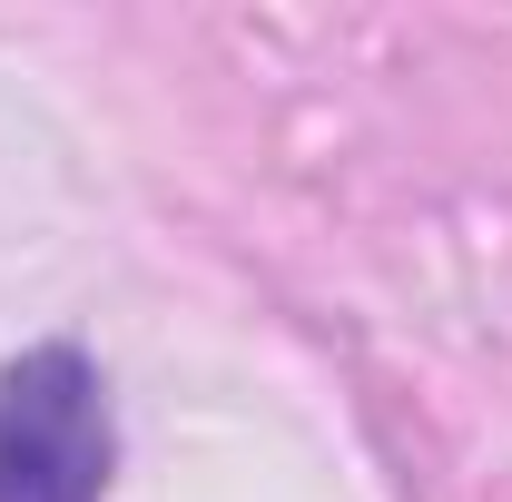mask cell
Segmentation results:
<instances>
[{
    "mask_svg": "<svg viewBox=\"0 0 512 502\" xmlns=\"http://www.w3.org/2000/svg\"><path fill=\"white\" fill-rule=\"evenodd\" d=\"M109 463V375L79 345H30L0 365V502H99Z\"/></svg>",
    "mask_w": 512,
    "mask_h": 502,
    "instance_id": "6da1fadb",
    "label": "cell"
}]
</instances>
